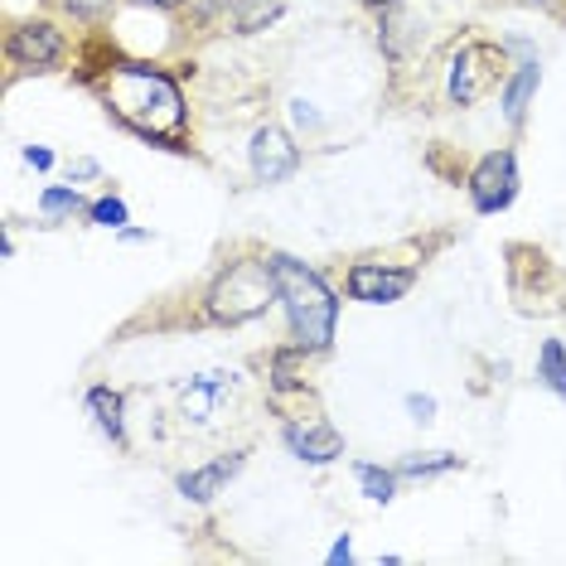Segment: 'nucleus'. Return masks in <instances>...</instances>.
<instances>
[{
    "mask_svg": "<svg viewBox=\"0 0 566 566\" xmlns=\"http://www.w3.org/2000/svg\"><path fill=\"white\" fill-rule=\"evenodd\" d=\"M102 107L117 117L126 132H136L140 140H160L170 150H185L189 136V107L185 93L160 63H140V59H107L97 78Z\"/></svg>",
    "mask_w": 566,
    "mask_h": 566,
    "instance_id": "1",
    "label": "nucleus"
},
{
    "mask_svg": "<svg viewBox=\"0 0 566 566\" xmlns=\"http://www.w3.org/2000/svg\"><path fill=\"white\" fill-rule=\"evenodd\" d=\"M266 266H272L276 305L286 311L291 339L311 354H325L334 344V325H339V301H334V291L319 281L315 266H305L301 256H291V252H266Z\"/></svg>",
    "mask_w": 566,
    "mask_h": 566,
    "instance_id": "2",
    "label": "nucleus"
},
{
    "mask_svg": "<svg viewBox=\"0 0 566 566\" xmlns=\"http://www.w3.org/2000/svg\"><path fill=\"white\" fill-rule=\"evenodd\" d=\"M209 319L213 325H248V319L266 315L276 305V281H272V266H266V256L256 262V256H238V262H228L218 281L209 286Z\"/></svg>",
    "mask_w": 566,
    "mask_h": 566,
    "instance_id": "3",
    "label": "nucleus"
},
{
    "mask_svg": "<svg viewBox=\"0 0 566 566\" xmlns=\"http://www.w3.org/2000/svg\"><path fill=\"white\" fill-rule=\"evenodd\" d=\"M494 63H504V49L494 44H480V40H465L450 54V69H446V97L450 107H474L489 87L499 83Z\"/></svg>",
    "mask_w": 566,
    "mask_h": 566,
    "instance_id": "4",
    "label": "nucleus"
},
{
    "mask_svg": "<svg viewBox=\"0 0 566 566\" xmlns=\"http://www.w3.org/2000/svg\"><path fill=\"white\" fill-rule=\"evenodd\" d=\"M465 189H470L474 213H504L509 203L518 199V156H513V150H489L470 170Z\"/></svg>",
    "mask_w": 566,
    "mask_h": 566,
    "instance_id": "5",
    "label": "nucleus"
},
{
    "mask_svg": "<svg viewBox=\"0 0 566 566\" xmlns=\"http://www.w3.org/2000/svg\"><path fill=\"white\" fill-rule=\"evenodd\" d=\"M238 392V373L233 368H209V373H195L189 382H179V417L189 427H213L223 417L228 397Z\"/></svg>",
    "mask_w": 566,
    "mask_h": 566,
    "instance_id": "6",
    "label": "nucleus"
},
{
    "mask_svg": "<svg viewBox=\"0 0 566 566\" xmlns=\"http://www.w3.org/2000/svg\"><path fill=\"white\" fill-rule=\"evenodd\" d=\"M63 54H69V40H63V30H54L49 20H24L6 34V59L15 63V69L49 73L63 63Z\"/></svg>",
    "mask_w": 566,
    "mask_h": 566,
    "instance_id": "7",
    "label": "nucleus"
},
{
    "mask_svg": "<svg viewBox=\"0 0 566 566\" xmlns=\"http://www.w3.org/2000/svg\"><path fill=\"white\" fill-rule=\"evenodd\" d=\"M248 160H252V175L256 185H286V179L301 170V146L286 126L266 122L252 132V146H248Z\"/></svg>",
    "mask_w": 566,
    "mask_h": 566,
    "instance_id": "8",
    "label": "nucleus"
},
{
    "mask_svg": "<svg viewBox=\"0 0 566 566\" xmlns=\"http://www.w3.org/2000/svg\"><path fill=\"white\" fill-rule=\"evenodd\" d=\"M417 286V266H392V262H354L349 266V295L364 305H397Z\"/></svg>",
    "mask_w": 566,
    "mask_h": 566,
    "instance_id": "9",
    "label": "nucleus"
},
{
    "mask_svg": "<svg viewBox=\"0 0 566 566\" xmlns=\"http://www.w3.org/2000/svg\"><path fill=\"white\" fill-rule=\"evenodd\" d=\"M281 441H286V450L301 460V465H334V460L344 455V436L319 417L286 421V427H281Z\"/></svg>",
    "mask_w": 566,
    "mask_h": 566,
    "instance_id": "10",
    "label": "nucleus"
},
{
    "mask_svg": "<svg viewBox=\"0 0 566 566\" xmlns=\"http://www.w3.org/2000/svg\"><path fill=\"white\" fill-rule=\"evenodd\" d=\"M242 450H228V455H213L209 465H199V470H185L175 480V489L189 499V504H209V499H218V489H223L228 480H238V470H242Z\"/></svg>",
    "mask_w": 566,
    "mask_h": 566,
    "instance_id": "11",
    "label": "nucleus"
},
{
    "mask_svg": "<svg viewBox=\"0 0 566 566\" xmlns=\"http://www.w3.org/2000/svg\"><path fill=\"white\" fill-rule=\"evenodd\" d=\"M537 83H543V69H537V59L527 54L518 69H513V78L499 87V107H504V122H509V126H523L527 102L537 97Z\"/></svg>",
    "mask_w": 566,
    "mask_h": 566,
    "instance_id": "12",
    "label": "nucleus"
},
{
    "mask_svg": "<svg viewBox=\"0 0 566 566\" xmlns=\"http://www.w3.org/2000/svg\"><path fill=\"white\" fill-rule=\"evenodd\" d=\"M87 411H93V427L107 436L112 446H126V402L117 388H107V382L87 388Z\"/></svg>",
    "mask_w": 566,
    "mask_h": 566,
    "instance_id": "13",
    "label": "nucleus"
},
{
    "mask_svg": "<svg viewBox=\"0 0 566 566\" xmlns=\"http://www.w3.org/2000/svg\"><path fill=\"white\" fill-rule=\"evenodd\" d=\"M354 474H358V489H364L368 504H392V499H397V470H382V465H368V460H354Z\"/></svg>",
    "mask_w": 566,
    "mask_h": 566,
    "instance_id": "14",
    "label": "nucleus"
},
{
    "mask_svg": "<svg viewBox=\"0 0 566 566\" xmlns=\"http://www.w3.org/2000/svg\"><path fill=\"white\" fill-rule=\"evenodd\" d=\"M40 213L49 218V223H63V218H73V213H87V203L78 195V185H49L44 195H40Z\"/></svg>",
    "mask_w": 566,
    "mask_h": 566,
    "instance_id": "15",
    "label": "nucleus"
},
{
    "mask_svg": "<svg viewBox=\"0 0 566 566\" xmlns=\"http://www.w3.org/2000/svg\"><path fill=\"white\" fill-rule=\"evenodd\" d=\"M537 382L566 402V349H562V339H547L543 349H537Z\"/></svg>",
    "mask_w": 566,
    "mask_h": 566,
    "instance_id": "16",
    "label": "nucleus"
},
{
    "mask_svg": "<svg viewBox=\"0 0 566 566\" xmlns=\"http://www.w3.org/2000/svg\"><path fill=\"white\" fill-rule=\"evenodd\" d=\"M281 0H233V24H238V34H256V30H266L272 20H281Z\"/></svg>",
    "mask_w": 566,
    "mask_h": 566,
    "instance_id": "17",
    "label": "nucleus"
},
{
    "mask_svg": "<svg viewBox=\"0 0 566 566\" xmlns=\"http://www.w3.org/2000/svg\"><path fill=\"white\" fill-rule=\"evenodd\" d=\"M460 465V455L450 450H436V455H407L397 460V480H436V474H450Z\"/></svg>",
    "mask_w": 566,
    "mask_h": 566,
    "instance_id": "18",
    "label": "nucleus"
},
{
    "mask_svg": "<svg viewBox=\"0 0 566 566\" xmlns=\"http://www.w3.org/2000/svg\"><path fill=\"white\" fill-rule=\"evenodd\" d=\"M87 223H93V228H112V233H122V228L132 223V209H126V199H117V195H102V199L87 203Z\"/></svg>",
    "mask_w": 566,
    "mask_h": 566,
    "instance_id": "19",
    "label": "nucleus"
},
{
    "mask_svg": "<svg viewBox=\"0 0 566 566\" xmlns=\"http://www.w3.org/2000/svg\"><path fill=\"white\" fill-rule=\"evenodd\" d=\"M59 10H69L73 20H83V24H97L102 15H112V6H117V0H54Z\"/></svg>",
    "mask_w": 566,
    "mask_h": 566,
    "instance_id": "20",
    "label": "nucleus"
},
{
    "mask_svg": "<svg viewBox=\"0 0 566 566\" xmlns=\"http://www.w3.org/2000/svg\"><path fill=\"white\" fill-rule=\"evenodd\" d=\"M407 417L417 421V427H427V421H436V397L431 392H407Z\"/></svg>",
    "mask_w": 566,
    "mask_h": 566,
    "instance_id": "21",
    "label": "nucleus"
},
{
    "mask_svg": "<svg viewBox=\"0 0 566 566\" xmlns=\"http://www.w3.org/2000/svg\"><path fill=\"white\" fill-rule=\"evenodd\" d=\"M24 165H30V170H54V150L49 146H24Z\"/></svg>",
    "mask_w": 566,
    "mask_h": 566,
    "instance_id": "22",
    "label": "nucleus"
},
{
    "mask_svg": "<svg viewBox=\"0 0 566 566\" xmlns=\"http://www.w3.org/2000/svg\"><path fill=\"white\" fill-rule=\"evenodd\" d=\"M354 557V543H349V533H339V537H334V547H329V566H339V562H349Z\"/></svg>",
    "mask_w": 566,
    "mask_h": 566,
    "instance_id": "23",
    "label": "nucleus"
},
{
    "mask_svg": "<svg viewBox=\"0 0 566 566\" xmlns=\"http://www.w3.org/2000/svg\"><path fill=\"white\" fill-rule=\"evenodd\" d=\"M102 170H97V160H73L69 165V179H73V185H83V179H97Z\"/></svg>",
    "mask_w": 566,
    "mask_h": 566,
    "instance_id": "24",
    "label": "nucleus"
},
{
    "mask_svg": "<svg viewBox=\"0 0 566 566\" xmlns=\"http://www.w3.org/2000/svg\"><path fill=\"white\" fill-rule=\"evenodd\" d=\"M291 117H295V126H319V112L311 102H291Z\"/></svg>",
    "mask_w": 566,
    "mask_h": 566,
    "instance_id": "25",
    "label": "nucleus"
},
{
    "mask_svg": "<svg viewBox=\"0 0 566 566\" xmlns=\"http://www.w3.org/2000/svg\"><path fill=\"white\" fill-rule=\"evenodd\" d=\"M122 242H150L146 228H122Z\"/></svg>",
    "mask_w": 566,
    "mask_h": 566,
    "instance_id": "26",
    "label": "nucleus"
},
{
    "mask_svg": "<svg viewBox=\"0 0 566 566\" xmlns=\"http://www.w3.org/2000/svg\"><path fill=\"white\" fill-rule=\"evenodd\" d=\"M368 10H388V6H402V0H364Z\"/></svg>",
    "mask_w": 566,
    "mask_h": 566,
    "instance_id": "27",
    "label": "nucleus"
},
{
    "mask_svg": "<svg viewBox=\"0 0 566 566\" xmlns=\"http://www.w3.org/2000/svg\"><path fill=\"white\" fill-rule=\"evenodd\" d=\"M146 6H156V10H175V6H185V0H146Z\"/></svg>",
    "mask_w": 566,
    "mask_h": 566,
    "instance_id": "28",
    "label": "nucleus"
},
{
    "mask_svg": "<svg viewBox=\"0 0 566 566\" xmlns=\"http://www.w3.org/2000/svg\"><path fill=\"white\" fill-rule=\"evenodd\" d=\"M537 6H557V0H537Z\"/></svg>",
    "mask_w": 566,
    "mask_h": 566,
    "instance_id": "29",
    "label": "nucleus"
}]
</instances>
